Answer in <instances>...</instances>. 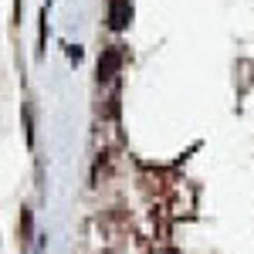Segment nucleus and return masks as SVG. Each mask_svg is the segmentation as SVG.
Masks as SVG:
<instances>
[{
    "instance_id": "f257e3e1",
    "label": "nucleus",
    "mask_w": 254,
    "mask_h": 254,
    "mask_svg": "<svg viewBox=\"0 0 254 254\" xmlns=\"http://www.w3.org/2000/svg\"><path fill=\"white\" fill-rule=\"evenodd\" d=\"M129 20H132V3L129 0H112L109 3V27L122 31V27H129Z\"/></svg>"
},
{
    "instance_id": "f03ea898",
    "label": "nucleus",
    "mask_w": 254,
    "mask_h": 254,
    "mask_svg": "<svg viewBox=\"0 0 254 254\" xmlns=\"http://www.w3.org/2000/svg\"><path fill=\"white\" fill-rule=\"evenodd\" d=\"M119 68H122V48H109V51L98 58V78H102V81L116 78Z\"/></svg>"
}]
</instances>
